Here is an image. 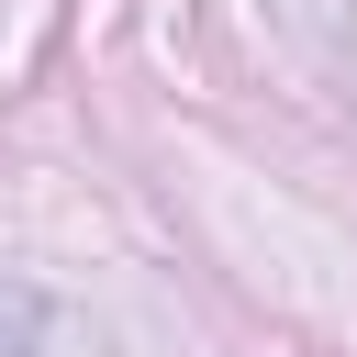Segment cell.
<instances>
[]
</instances>
